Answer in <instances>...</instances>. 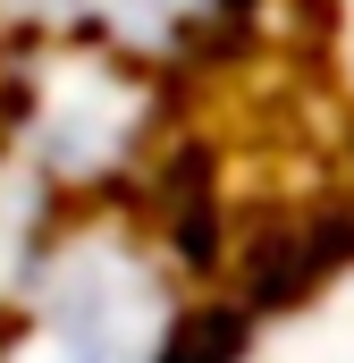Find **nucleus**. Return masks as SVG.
Masks as SVG:
<instances>
[{
  "mask_svg": "<svg viewBox=\"0 0 354 363\" xmlns=\"http://www.w3.org/2000/svg\"><path fill=\"white\" fill-rule=\"evenodd\" d=\"M346 262H354V211H321V220L278 228V237H262V245L245 254L236 304H245V313H287V304H304L321 279L346 271Z\"/></svg>",
  "mask_w": 354,
  "mask_h": 363,
  "instance_id": "obj_1",
  "label": "nucleus"
},
{
  "mask_svg": "<svg viewBox=\"0 0 354 363\" xmlns=\"http://www.w3.org/2000/svg\"><path fill=\"white\" fill-rule=\"evenodd\" d=\"M245 330H253L245 304H202V313H185V321L169 330L161 363H236L245 355Z\"/></svg>",
  "mask_w": 354,
  "mask_h": 363,
  "instance_id": "obj_2",
  "label": "nucleus"
}]
</instances>
